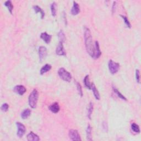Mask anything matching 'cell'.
<instances>
[{
  "label": "cell",
  "instance_id": "cell-4",
  "mask_svg": "<svg viewBox=\"0 0 141 141\" xmlns=\"http://www.w3.org/2000/svg\"><path fill=\"white\" fill-rule=\"evenodd\" d=\"M108 67L110 72L112 75H114L115 73H116L118 71V70H119L120 64L114 62L112 60H110L108 63Z\"/></svg>",
  "mask_w": 141,
  "mask_h": 141
},
{
  "label": "cell",
  "instance_id": "cell-11",
  "mask_svg": "<svg viewBox=\"0 0 141 141\" xmlns=\"http://www.w3.org/2000/svg\"><path fill=\"white\" fill-rule=\"evenodd\" d=\"M101 52L100 49L99 44L98 41H96L95 44V50H94V58L95 59H97L101 56Z\"/></svg>",
  "mask_w": 141,
  "mask_h": 141
},
{
  "label": "cell",
  "instance_id": "cell-15",
  "mask_svg": "<svg viewBox=\"0 0 141 141\" xmlns=\"http://www.w3.org/2000/svg\"><path fill=\"white\" fill-rule=\"evenodd\" d=\"M51 68H52V66L50 64H46V65H45L40 70V75H43L44 73H46V72H49L51 69Z\"/></svg>",
  "mask_w": 141,
  "mask_h": 141
},
{
  "label": "cell",
  "instance_id": "cell-5",
  "mask_svg": "<svg viewBox=\"0 0 141 141\" xmlns=\"http://www.w3.org/2000/svg\"><path fill=\"white\" fill-rule=\"evenodd\" d=\"M68 135H69V138L72 140H74V141L82 140L81 138V136H80L77 130H74V129L70 130L69 131Z\"/></svg>",
  "mask_w": 141,
  "mask_h": 141
},
{
  "label": "cell",
  "instance_id": "cell-8",
  "mask_svg": "<svg viewBox=\"0 0 141 141\" xmlns=\"http://www.w3.org/2000/svg\"><path fill=\"white\" fill-rule=\"evenodd\" d=\"M13 91L20 95H23L27 91L26 88L25 86L22 85H18L15 86L13 88Z\"/></svg>",
  "mask_w": 141,
  "mask_h": 141
},
{
  "label": "cell",
  "instance_id": "cell-16",
  "mask_svg": "<svg viewBox=\"0 0 141 141\" xmlns=\"http://www.w3.org/2000/svg\"><path fill=\"white\" fill-rule=\"evenodd\" d=\"M91 89L93 91V94H94V95L95 99L98 100H100V94H99V93L98 91V89H97V88H96V86L93 83H92Z\"/></svg>",
  "mask_w": 141,
  "mask_h": 141
},
{
  "label": "cell",
  "instance_id": "cell-6",
  "mask_svg": "<svg viewBox=\"0 0 141 141\" xmlns=\"http://www.w3.org/2000/svg\"><path fill=\"white\" fill-rule=\"evenodd\" d=\"M16 125H17V135L18 137L21 138L24 136V134H25V127L23 124H22V123L20 122H16Z\"/></svg>",
  "mask_w": 141,
  "mask_h": 141
},
{
  "label": "cell",
  "instance_id": "cell-18",
  "mask_svg": "<svg viewBox=\"0 0 141 141\" xmlns=\"http://www.w3.org/2000/svg\"><path fill=\"white\" fill-rule=\"evenodd\" d=\"M33 9L36 13H40L41 14V19H43L44 18L45 12L40 7H39V6L37 5H35V6H33Z\"/></svg>",
  "mask_w": 141,
  "mask_h": 141
},
{
  "label": "cell",
  "instance_id": "cell-26",
  "mask_svg": "<svg viewBox=\"0 0 141 141\" xmlns=\"http://www.w3.org/2000/svg\"><path fill=\"white\" fill-rule=\"evenodd\" d=\"M131 129H132V131H133L134 132L137 133H139V132H140L139 127L136 123H132V124H131Z\"/></svg>",
  "mask_w": 141,
  "mask_h": 141
},
{
  "label": "cell",
  "instance_id": "cell-24",
  "mask_svg": "<svg viewBox=\"0 0 141 141\" xmlns=\"http://www.w3.org/2000/svg\"><path fill=\"white\" fill-rule=\"evenodd\" d=\"M58 38L60 42L63 43L65 41V39H66V37H65V35L64 34L63 31L62 30H60V32L58 34Z\"/></svg>",
  "mask_w": 141,
  "mask_h": 141
},
{
  "label": "cell",
  "instance_id": "cell-12",
  "mask_svg": "<svg viewBox=\"0 0 141 141\" xmlns=\"http://www.w3.org/2000/svg\"><path fill=\"white\" fill-rule=\"evenodd\" d=\"M73 7L71 9V11H70V13L72 15H77L79 12H80V7L78 4H77L76 2L73 1Z\"/></svg>",
  "mask_w": 141,
  "mask_h": 141
},
{
  "label": "cell",
  "instance_id": "cell-28",
  "mask_svg": "<svg viewBox=\"0 0 141 141\" xmlns=\"http://www.w3.org/2000/svg\"><path fill=\"white\" fill-rule=\"evenodd\" d=\"M76 85H77V91L78 92V93L80 95L81 97H83V91H82V86L81 85L79 84L78 82H77L76 83Z\"/></svg>",
  "mask_w": 141,
  "mask_h": 141
},
{
  "label": "cell",
  "instance_id": "cell-17",
  "mask_svg": "<svg viewBox=\"0 0 141 141\" xmlns=\"http://www.w3.org/2000/svg\"><path fill=\"white\" fill-rule=\"evenodd\" d=\"M92 128L90 125H88L87 128L86 130V139L88 140H92Z\"/></svg>",
  "mask_w": 141,
  "mask_h": 141
},
{
  "label": "cell",
  "instance_id": "cell-21",
  "mask_svg": "<svg viewBox=\"0 0 141 141\" xmlns=\"http://www.w3.org/2000/svg\"><path fill=\"white\" fill-rule=\"evenodd\" d=\"M93 104L91 102L88 105L87 110V117L89 120H91V116L93 113Z\"/></svg>",
  "mask_w": 141,
  "mask_h": 141
},
{
  "label": "cell",
  "instance_id": "cell-29",
  "mask_svg": "<svg viewBox=\"0 0 141 141\" xmlns=\"http://www.w3.org/2000/svg\"><path fill=\"white\" fill-rule=\"evenodd\" d=\"M8 108H9V105L7 103L3 104L1 106V110L4 112L7 111L8 110Z\"/></svg>",
  "mask_w": 141,
  "mask_h": 141
},
{
  "label": "cell",
  "instance_id": "cell-20",
  "mask_svg": "<svg viewBox=\"0 0 141 141\" xmlns=\"http://www.w3.org/2000/svg\"><path fill=\"white\" fill-rule=\"evenodd\" d=\"M113 91H114L115 93L117 95V97L118 98H121V99H122V100H125V101L127 100V99H126V98L125 97L124 95L122 94L121 93L118 91V89L116 87H115L114 86H113Z\"/></svg>",
  "mask_w": 141,
  "mask_h": 141
},
{
  "label": "cell",
  "instance_id": "cell-25",
  "mask_svg": "<svg viewBox=\"0 0 141 141\" xmlns=\"http://www.w3.org/2000/svg\"><path fill=\"white\" fill-rule=\"evenodd\" d=\"M51 14L53 17H55L56 15V4L55 2H53L51 5Z\"/></svg>",
  "mask_w": 141,
  "mask_h": 141
},
{
  "label": "cell",
  "instance_id": "cell-27",
  "mask_svg": "<svg viewBox=\"0 0 141 141\" xmlns=\"http://www.w3.org/2000/svg\"><path fill=\"white\" fill-rule=\"evenodd\" d=\"M120 17L123 19L124 22H125V24L126 25V26L129 28H131V24L130 23V21L128 20V18L126 16H125L124 15H120Z\"/></svg>",
  "mask_w": 141,
  "mask_h": 141
},
{
  "label": "cell",
  "instance_id": "cell-2",
  "mask_svg": "<svg viewBox=\"0 0 141 141\" xmlns=\"http://www.w3.org/2000/svg\"><path fill=\"white\" fill-rule=\"evenodd\" d=\"M38 98H39V92L37 89H35L31 92L28 98L29 105L32 109L36 108Z\"/></svg>",
  "mask_w": 141,
  "mask_h": 141
},
{
  "label": "cell",
  "instance_id": "cell-19",
  "mask_svg": "<svg viewBox=\"0 0 141 141\" xmlns=\"http://www.w3.org/2000/svg\"><path fill=\"white\" fill-rule=\"evenodd\" d=\"M83 82H84V84L86 88H87L89 89H92V83H91L90 82V81H89V75H86L85 77L84 78V80H83Z\"/></svg>",
  "mask_w": 141,
  "mask_h": 141
},
{
  "label": "cell",
  "instance_id": "cell-31",
  "mask_svg": "<svg viewBox=\"0 0 141 141\" xmlns=\"http://www.w3.org/2000/svg\"><path fill=\"white\" fill-rule=\"evenodd\" d=\"M115 8H116V2H114L113 7H112V13H113V14H114L115 12Z\"/></svg>",
  "mask_w": 141,
  "mask_h": 141
},
{
  "label": "cell",
  "instance_id": "cell-23",
  "mask_svg": "<svg viewBox=\"0 0 141 141\" xmlns=\"http://www.w3.org/2000/svg\"><path fill=\"white\" fill-rule=\"evenodd\" d=\"M5 6L7 7L8 10L10 12L11 14H12V11L13 10V6L12 5L11 1H7L5 2Z\"/></svg>",
  "mask_w": 141,
  "mask_h": 141
},
{
  "label": "cell",
  "instance_id": "cell-13",
  "mask_svg": "<svg viewBox=\"0 0 141 141\" xmlns=\"http://www.w3.org/2000/svg\"><path fill=\"white\" fill-rule=\"evenodd\" d=\"M40 38L43 39L46 44H49L51 41V38H52V35L48 34L46 32H44L40 35Z\"/></svg>",
  "mask_w": 141,
  "mask_h": 141
},
{
  "label": "cell",
  "instance_id": "cell-7",
  "mask_svg": "<svg viewBox=\"0 0 141 141\" xmlns=\"http://www.w3.org/2000/svg\"><path fill=\"white\" fill-rule=\"evenodd\" d=\"M47 55V49L46 47L40 46L39 48V56L40 61L41 62L45 59Z\"/></svg>",
  "mask_w": 141,
  "mask_h": 141
},
{
  "label": "cell",
  "instance_id": "cell-3",
  "mask_svg": "<svg viewBox=\"0 0 141 141\" xmlns=\"http://www.w3.org/2000/svg\"><path fill=\"white\" fill-rule=\"evenodd\" d=\"M58 74L60 78L63 81L70 82L72 79V76L70 73L64 68H60L58 70Z\"/></svg>",
  "mask_w": 141,
  "mask_h": 141
},
{
  "label": "cell",
  "instance_id": "cell-1",
  "mask_svg": "<svg viewBox=\"0 0 141 141\" xmlns=\"http://www.w3.org/2000/svg\"><path fill=\"white\" fill-rule=\"evenodd\" d=\"M84 42L86 52L92 58H94L95 46L93 44V39L90 29L89 28L84 27Z\"/></svg>",
  "mask_w": 141,
  "mask_h": 141
},
{
  "label": "cell",
  "instance_id": "cell-30",
  "mask_svg": "<svg viewBox=\"0 0 141 141\" xmlns=\"http://www.w3.org/2000/svg\"><path fill=\"white\" fill-rule=\"evenodd\" d=\"M136 79L138 83H140V72L139 69L136 70Z\"/></svg>",
  "mask_w": 141,
  "mask_h": 141
},
{
  "label": "cell",
  "instance_id": "cell-14",
  "mask_svg": "<svg viewBox=\"0 0 141 141\" xmlns=\"http://www.w3.org/2000/svg\"><path fill=\"white\" fill-rule=\"evenodd\" d=\"M27 140L28 141H39L40 138L33 132H30L27 135Z\"/></svg>",
  "mask_w": 141,
  "mask_h": 141
},
{
  "label": "cell",
  "instance_id": "cell-9",
  "mask_svg": "<svg viewBox=\"0 0 141 141\" xmlns=\"http://www.w3.org/2000/svg\"><path fill=\"white\" fill-rule=\"evenodd\" d=\"M56 53L59 56H66V53L65 52V49H64L63 43L59 42L58 45L56 47Z\"/></svg>",
  "mask_w": 141,
  "mask_h": 141
},
{
  "label": "cell",
  "instance_id": "cell-10",
  "mask_svg": "<svg viewBox=\"0 0 141 141\" xmlns=\"http://www.w3.org/2000/svg\"><path fill=\"white\" fill-rule=\"evenodd\" d=\"M49 109L51 112H52V113L54 114H56L57 113H59L60 109L59 104L57 103V102H54V103L52 104L49 106Z\"/></svg>",
  "mask_w": 141,
  "mask_h": 141
},
{
  "label": "cell",
  "instance_id": "cell-22",
  "mask_svg": "<svg viewBox=\"0 0 141 141\" xmlns=\"http://www.w3.org/2000/svg\"><path fill=\"white\" fill-rule=\"evenodd\" d=\"M31 114V110L29 109H27L24 110V111L22 112L21 114V117L23 119H26Z\"/></svg>",
  "mask_w": 141,
  "mask_h": 141
}]
</instances>
